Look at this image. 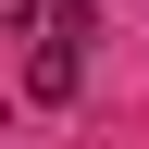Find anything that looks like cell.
Returning <instances> with one entry per match:
<instances>
[{"label": "cell", "instance_id": "cell-1", "mask_svg": "<svg viewBox=\"0 0 149 149\" xmlns=\"http://www.w3.org/2000/svg\"><path fill=\"white\" fill-rule=\"evenodd\" d=\"M0 25H37V0H0Z\"/></svg>", "mask_w": 149, "mask_h": 149}]
</instances>
